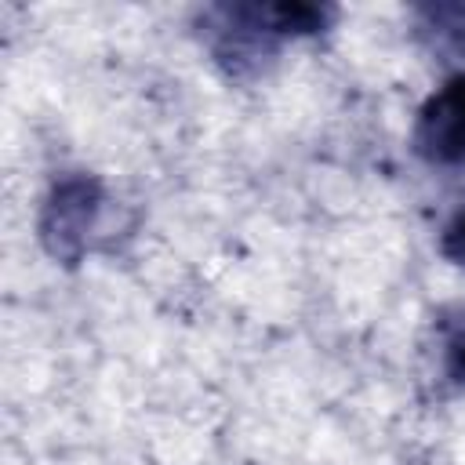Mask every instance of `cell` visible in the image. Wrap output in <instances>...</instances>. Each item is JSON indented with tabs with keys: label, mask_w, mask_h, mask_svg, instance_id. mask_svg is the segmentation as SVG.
Here are the masks:
<instances>
[{
	"label": "cell",
	"mask_w": 465,
	"mask_h": 465,
	"mask_svg": "<svg viewBox=\"0 0 465 465\" xmlns=\"http://www.w3.org/2000/svg\"><path fill=\"white\" fill-rule=\"evenodd\" d=\"M331 18L334 11L316 4H218L203 11V29L214 54L240 65L269 54L280 40L323 33Z\"/></svg>",
	"instance_id": "6da1fadb"
},
{
	"label": "cell",
	"mask_w": 465,
	"mask_h": 465,
	"mask_svg": "<svg viewBox=\"0 0 465 465\" xmlns=\"http://www.w3.org/2000/svg\"><path fill=\"white\" fill-rule=\"evenodd\" d=\"M102 185L87 174H73L54 182L44 214H40V240L51 251V258L76 265L84 258V251L91 247V236L98 229L102 218Z\"/></svg>",
	"instance_id": "7a4b0ae2"
},
{
	"label": "cell",
	"mask_w": 465,
	"mask_h": 465,
	"mask_svg": "<svg viewBox=\"0 0 465 465\" xmlns=\"http://www.w3.org/2000/svg\"><path fill=\"white\" fill-rule=\"evenodd\" d=\"M411 145L432 167L465 163V69L447 76L421 102L411 127Z\"/></svg>",
	"instance_id": "3957f363"
},
{
	"label": "cell",
	"mask_w": 465,
	"mask_h": 465,
	"mask_svg": "<svg viewBox=\"0 0 465 465\" xmlns=\"http://www.w3.org/2000/svg\"><path fill=\"white\" fill-rule=\"evenodd\" d=\"M436 349L443 378L465 389V302H454L436 312Z\"/></svg>",
	"instance_id": "277c9868"
},
{
	"label": "cell",
	"mask_w": 465,
	"mask_h": 465,
	"mask_svg": "<svg viewBox=\"0 0 465 465\" xmlns=\"http://www.w3.org/2000/svg\"><path fill=\"white\" fill-rule=\"evenodd\" d=\"M440 254L465 269V207L450 214V222L440 232Z\"/></svg>",
	"instance_id": "5b68a950"
}]
</instances>
